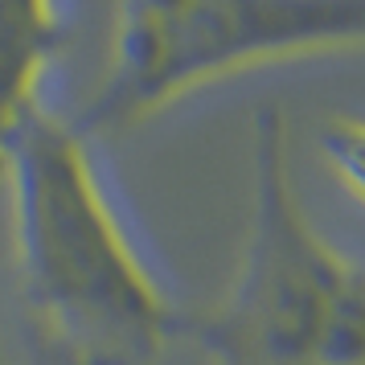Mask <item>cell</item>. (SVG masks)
Returning a JSON list of instances; mask_svg holds the SVG:
<instances>
[{
    "mask_svg": "<svg viewBox=\"0 0 365 365\" xmlns=\"http://www.w3.org/2000/svg\"><path fill=\"white\" fill-rule=\"evenodd\" d=\"M66 41L70 0H0V173L21 123L46 107Z\"/></svg>",
    "mask_w": 365,
    "mask_h": 365,
    "instance_id": "277c9868",
    "label": "cell"
},
{
    "mask_svg": "<svg viewBox=\"0 0 365 365\" xmlns=\"http://www.w3.org/2000/svg\"><path fill=\"white\" fill-rule=\"evenodd\" d=\"M185 336L222 365H365V267L316 230L296 193L292 132L259 107L250 140V222L230 287Z\"/></svg>",
    "mask_w": 365,
    "mask_h": 365,
    "instance_id": "7a4b0ae2",
    "label": "cell"
},
{
    "mask_svg": "<svg viewBox=\"0 0 365 365\" xmlns=\"http://www.w3.org/2000/svg\"><path fill=\"white\" fill-rule=\"evenodd\" d=\"M0 181L21 296L53 365H148L185 336L189 312L144 255L74 119L50 103L34 111Z\"/></svg>",
    "mask_w": 365,
    "mask_h": 365,
    "instance_id": "6da1fadb",
    "label": "cell"
},
{
    "mask_svg": "<svg viewBox=\"0 0 365 365\" xmlns=\"http://www.w3.org/2000/svg\"><path fill=\"white\" fill-rule=\"evenodd\" d=\"M316 144H320V156L332 168V177L365 205V115H357V111L329 115L320 123Z\"/></svg>",
    "mask_w": 365,
    "mask_h": 365,
    "instance_id": "5b68a950",
    "label": "cell"
},
{
    "mask_svg": "<svg viewBox=\"0 0 365 365\" xmlns=\"http://www.w3.org/2000/svg\"><path fill=\"white\" fill-rule=\"evenodd\" d=\"M41 357H29L25 349H21L17 332H13V320L4 312V304H0V365H37Z\"/></svg>",
    "mask_w": 365,
    "mask_h": 365,
    "instance_id": "8992f818",
    "label": "cell"
},
{
    "mask_svg": "<svg viewBox=\"0 0 365 365\" xmlns=\"http://www.w3.org/2000/svg\"><path fill=\"white\" fill-rule=\"evenodd\" d=\"M365 50V0H119L74 128L107 135L259 66Z\"/></svg>",
    "mask_w": 365,
    "mask_h": 365,
    "instance_id": "3957f363",
    "label": "cell"
}]
</instances>
